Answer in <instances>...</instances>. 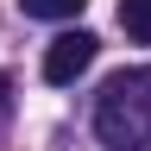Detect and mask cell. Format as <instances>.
<instances>
[{
    "instance_id": "obj_1",
    "label": "cell",
    "mask_w": 151,
    "mask_h": 151,
    "mask_svg": "<svg viewBox=\"0 0 151 151\" xmlns=\"http://www.w3.org/2000/svg\"><path fill=\"white\" fill-rule=\"evenodd\" d=\"M94 132L107 151H151V69L107 76L94 101Z\"/></svg>"
},
{
    "instance_id": "obj_5",
    "label": "cell",
    "mask_w": 151,
    "mask_h": 151,
    "mask_svg": "<svg viewBox=\"0 0 151 151\" xmlns=\"http://www.w3.org/2000/svg\"><path fill=\"white\" fill-rule=\"evenodd\" d=\"M0 107H6V69H0Z\"/></svg>"
},
{
    "instance_id": "obj_3",
    "label": "cell",
    "mask_w": 151,
    "mask_h": 151,
    "mask_svg": "<svg viewBox=\"0 0 151 151\" xmlns=\"http://www.w3.org/2000/svg\"><path fill=\"white\" fill-rule=\"evenodd\" d=\"M120 25L132 44H151V0H120Z\"/></svg>"
},
{
    "instance_id": "obj_4",
    "label": "cell",
    "mask_w": 151,
    "mask_h": 151,
    "mask_svg": "<svg viewBox=\"0 0 151 151\" xmlns=\"http://www.w3.org/2000/svg\"><path fill=\"white\" fill-rule=\"evenodd\" d=\"M88 0H19V13L25 19H76Z\"/></svg>"
},
{
    "instance_id": "obj_2",
    "label": "cell",
    "mask_w": 151,
    "mask_h": 151,
    "mask_svg": "<svg viewBox=\"0 0 151 151\" xmlns=\"http://www.w3.org/2000/svg\"><path fill=\"white\" fill-rule=\"evenodd\" d=\"M94 57H101V38L94 32H63V38H50V50H44V82H76Z\"/></svg>"
}]
</instances>
